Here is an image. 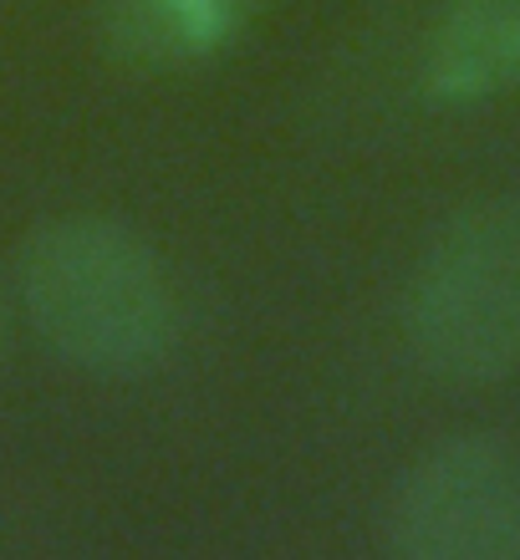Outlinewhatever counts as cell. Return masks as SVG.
Wrapping results in <instances>:
<instances>
[{
	"instance_id": "cell-4",
	"label": "cell",
	"mask_w": 520,
	"mask_h": 560,
	"mask_svg": "<svg viewBox=\"0 0 520 560\" xmlns=\"http://www.w3.org/2000/svg\"><path fill=\"white\" fill-rule=\"evenodd\" d=\"M424 88L444 107L520 88V0H449L424 57Z\"/></svg>"
},
{
	"instance_id": "cell-1",
	"label": "cell",
	"mask_w": 520,
	"mask_h": 560,
	"mask_svg": "<svg viewBox=\"0 0 520 560\" xmlns=\"http://www.w3.org/2000/svg\"><path fill=\"white\" fill-rule=\"evenodd\" d=\"M15 295L57 362L103 383L153 377L178 352L184 311L164 255L113 214L36 224L15 250Z\"/></svg>"
},
{
	"instance_id": "cell-5",
	"label": "cell",
	"mask_w": 520,
	"mask_h": 560,
	"mask_svg": "<svg viewBox=\"0 0 520 560\" xmlns=\"http://www.w3.org/2000/svg\"><path fill=\"white\" fill-rule=\"evenodd\" d=\"M276 0H103V26L138 61H178L235 36Z\"/></svg>"
},
{
	"instance_id": "cell-6",
	"label": "cell",
	"mask_w": 520,
	"mask_h": 560,
	"mask_svg": "<svg viewBox=\"0 0 520 560\" xmlns=\"http://www.w3.org/2000/svg\"><path fill=\"white\" fill-rule=\"evenodd\" d=\"M0 341H5V326H0Z\"/></svg>"
},
{
	"instance_id": "cell-3",
	"label": "cell",
	"mask_w": 520,
	"mask_h": 560,
	"mask_svg": "<svg viewBox=\"0 0 520 560\" xmlns=\"http://www.w3.org/2000/svg\"><path fill=\"white\" fill-rule=\"evenodd\" d=\"M383 550L398 560H520V464L490 433H454L388 489Z\"/></svg>"
},
{
	"instance_id": "cell-2",
	"label": "cell",
	"mask_w": 520,
	"mask_h": 560,
	"mask_svg": "<svg viewBox=\"0 0 520 560\" xmlns=\"http://www.w3.org/2000/svg\"><path fill=\"white\" fill-rule=\"evenodd\" d=\"M414 362L449 387L520 372V194L454 209L424 245L403 295Z\"/></svg>"
}]
</instances>
